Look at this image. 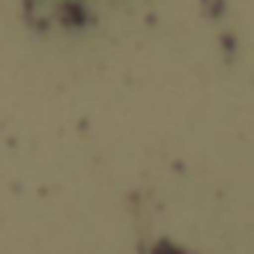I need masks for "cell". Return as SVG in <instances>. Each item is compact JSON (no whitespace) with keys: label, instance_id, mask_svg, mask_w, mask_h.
Wrapping results in <instances>:
<instances>
[{"label":"cell","instance_id":"obj_1","mask_svg":"<svg viewBox=\"0 0 254 254\" xmlns=\"http://www.w3.org/2000/svg\"><path fill=\"white\" fill-rule=\"evenodd\" d=\"M27 3H33V0H27ZM36 12H48L54 21H75V24L87 18L84 0H36Z\"/></svg>","mask_w":254,"mask_h":254}]
</instances>
